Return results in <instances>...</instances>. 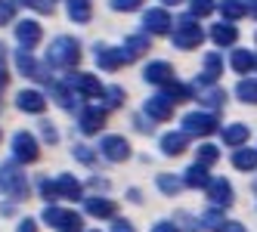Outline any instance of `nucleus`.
I'll return each instance as SVG.
<instances>
[{
	"label": "nucleus",
	"instance_id": "nucleus-24",
	"mask_svg": "<svg viewBox=\"0 0 257 232\" xmlns=\"http://www.w3.org/2000/svg\"><path fill=\"white\" fill-rule=\"evenodd\" d=\"M146 50H149V38H146V34H134V38L124 41V56H127V62L140 59Z\"/></svg>",
	"mask_w": 257,
	"mask_h": 232
},
{
	"label": "nucleus",
	"instance_id": "nucleus-23",
	"mask_svg": "<svg viewBox=\"0 0 257 232\" xmlns=\"http://www.w3.org/2000/svg\"><path fill=\"white\" fill-rule=\"evenodd\" d=\"M84 207H87V213L90 217H102V220H108V217H115V201H108V198H87L84 201Z\"/></svg>",
	"mask_w": 257,
	"mask_h": 232
},
{
	"label": "nucleus",
	"instance_id": "nucleus-2",
	"mask_svg": "<svg viewBox=\"0 0 257 232\" xmlns=\"http://www.w3.org/2000/svg\"><path fill=\"white\" fill-rule=\"evenodd\" d=\"M171 38H174V47H180V50H195V47H201V41H205V31H201L195 16L189 13V16H180L174 22Z\"/></svg>",
	"mask_w": 257,
	"mask_h": 232
},
{
	"label": "nucleus",
	"instance_id": "nucleus-38",
	"mask_svg": "<svg viewBox=\"0 0 257 232\" xmlns=\"http://www.w3.org/2000/svg\"><path fill=\"white\" fill-rule=\"evenodd\" d=\"M102 96H105V109H118V105L124 102V90H121V87H108Z\"/></svg>",
	"mask_w": 257,
	"mask_h": 232
},
{
	"label": "nucleus",
	"instance_id": "nucleus-12",
	"mask_svg": "<svg viewBox=\"0 0 257 232\" xmlns=\"http://www.w3.org/2000/svg\"><path fill=\"white\" fill-rule=\"evenodd\" d=\"M99 149H102V155L108 161H127V158H131V142L124 136H105Z\"/></svg>",
	"mask_w": 257,
	"mask_h": 232
},
{
	"label": "nucleus",
	"instance_id": "nucleus-46",
	"mask_svg": "<svg viewBox=\"0 0 257 232\" xmlns=\"http://www.w3.org/2000/svg\"><path fill=\"white\" fill-rule=\"evenodd\" d=\"M10 19H13V7L10 4H0V25L10 22Z\"/></svg>",
	"mask_w": 257,
	"mask_h": 232
},
{
	"label": "nucleus",
	"instance_id": "nucleus-14",
	"mask_svg": "<svg viewBox=\"0 0 257 232\" xmlns=\"http://www.w3.org/2000/svg\"><path fill=\"white\" fill-rule=\"evenodd\" d=\"M143 78H146V84L168 87L174 81V68L168 62H149V65H146V71H143Z\"/></svg>",
	"mask_w": 257,
	"mask_h": 232
},
{
	"label": "nucleus",
	"instance_id": "nucleus-33",
	"mask_svg": "<svg viewBox=\"0 0 257 232\" xmlns=\"http://www.w3.org/2000/svg\"><path fill=\"white\" fill-rule=\"evenodd\" d=\"M164 96H168L174 105L177 102H186V99H192V87H186V84H168V87H164Z\"/></svg>",
	"mask_w": 257,
	"mask_h": 232
},
{
	"label": "nucleus",
	"instance_id": "nucleus-28",
	"mask_svg": "<svg viewBox=\"0 0 257 232\" xmlns=\"http://www.w3.org/2000/svg\"><path fill=\"white\" fill-rule=\"evenodd\" d=\"M229 65H232V71H238V75H248L251 68H257V59L251 56L248 50H235L232 59H229Z\"/></svg>",
	"mask_w": 257,
	"mask_h": 232
},
{
	"label": "nucleus",
	"instance_id": "nucleus-51",
	"mask_svg": "<svg viewBox=\"0 0 257 232\" xmlns=\"http://www.w3.org/2000/svg\"><path fill=\"white\" fill-rule=\"evenodd\" d=\"M164 7H177V4H183V0H161Z\"/></svg>",
	"mask_w": 257,
	"mask_h": 232
},
{
	"label": "nucleus",
	"instance_id": "nucleus-29",
	"mask_svg": "<svg viewBox=\"0 0 257 232\" xmlns=\"http://www.w3.org/2000/svg\"><path fill=\"white\" fill-rule=\"evenodd\" d=\"M232 167L235 170H257V152L254 149H238L235 155H232Z\"/></svg>",
	"mask_w": 257,
	"mask_h": 232
},
{
	"label": "nucleus",
	"instance_id": "nucleus-47",
	"mask_svg": "<svg viewBox=\"0 0 257 232\" xmlns=\"http://www.w3.org/2000/svg\"><path fill=\"white\" fill-rule=\"evenodd\" d=\"M152 232H180V229H177L174 223H164V220H161V223H155V226H152Z\"/></svg>",
	"mask_w": 257,
	"mask_h": 232
},
{
	"label": "nucleus",
	"instance_id": "nucleus-42",
	"mask_svg": "<svg viewBox=\"0 0 257 232\" xmlns=\"http://www.w3.org/2000/svg\"><path fill=\"white\" fill-rule=\"evenodd\" d=\"M7 81H10V75H7V50L0 44V90L7 87Z\"/></svg>",
	"mask_w": 257,
	"mask_h": 232
},
{
	"label": "nucleus",
	"instance_id": "nucleus-5",
	"mask_svg": "<svg viewBox=\"0 0 257 232\" xmlns=\"http://www.w3.org/2000/svg\"><path fill=\"white\" fill-rule=\"evenodd\" d=\"M217 127L220 124L214 112H189L183 118V133H189V136H211Z\"/></svg>",
	"mask_w": 257,
	"mask_h": 232
},
{
	"label": "nucleus",
	"instance_id": "nucleus-18",
	"mask_svg": "<svg viewBox=\"0 0 257 232\" xmlns=\"http://www.w3.org/2000/svg\"><path fill=\"white\" fill-rule=\"evenodd\" d=\"M220 75H223V56H220V53H208V56H205V75L198 78V87L214 84Z\"/></svg>",
	"mask_w": 257,
	"mask_h": 232
},
{
	"label": "nucleus",
	"instance_id": "nucleus-39",
	"mask_svg": "<svg viewBox=\"0 0 257 232\" xmlns=\"http://www.w3.org/2000/svg\"><path fill=\"white\" fill-rule=\"evenodd\" d=\"M189 10H192V16H198V19H201V16H208L214 10V0H192Z\"/></svg>",
	"mask_w": 257,
	"mask_h": 232
},
{
	"label": "nucleus",
	"instance_id": "nucleus-13",
	"mask_svg": "<svg viewBox=\"0 0 257 232\" xmlns=\"http://www.w3.org/2000/svg\"><path fill=\"white\" fill-rule=\"evenodd\" d=\"M146 115H149V121H171V115H174V102L164 96V93L149 96V99H146Z\"/></svg>",
	"mask_w": 257,
	"mask_h": 232
},
{
	"label": "nucleus",
	"instance_id": "nucleus-40",
	"mask_svg": "<svg viewBox=\"0 0 257 232\" xmlns=\"http://www.w3.org/2000/svg\"><path fill=\"white\" fill-rule=\"evenodd\" d=\"M19 4L38 10V13H53V7H56V0H19Z\"/></svg>",
	"mask_w": 257,
	"mask_h": 232
},
{
	"label": "nucleus",
	"instance_id": "nucleus-32",
	"mask_svg": "<svg viewBox=\"0 0 257 232\" xmlns=\"http://www.w3.org/2000/svg\"><path fill=\"white\" fill-rule=\"evenodd\" d=\"M235 96L242 99V102L257 105V81L254 78H242V81H238V87H235Z\"/></svg>",
	"mask_w": 257,
	"mask_h": 232
},
{
	"label": "nucleus",
	"instance_id": "nucleus-3",
	"mask_svg": "<svg viewBox=\"0 0 257 232\" xmlns=\"http://www.w3.org/2000/svg\"><path fill=\"white\" fill-rule=\"evenodd\" d=\"M0 189H4L13 201H22L28 195V180H25V170L16 164V161H7L0 164Z\"/></svg>",
	"mask_w": 257,
	"mask_h": 232
},
{
	"label": "nucleus",
	"instance_id": "nucleus-34",
	"mask_svg": "<svg viewBox=\"0 0 257 232\" xmlns=\"http://www.w3.org/2000/svg\"><path fill=\"white\" fill-rule=\"evenodd\" d=\"M198 99L208 105V109H223V102H226V93L223 90H205V93H198Z\"/></svg>",
	"mask_w": 257,
	"mask_h": 232
},
{
	"label": "nucleus",
	"instance_id": "nucleus-15",
	"mask_svg": "<svg viewBox=\"0 0 257 232\" xmlns=\"http://www.w3.org/2000/svg\"><path fill=\"white\" fill-rule=\"evenodd\" d=\"M41 38H44V31H41V25H38V22L25 19V22H19V25H16V41H19L25 50L38 47V44H41Z\"/></svg>",
	"mask_w": 257,
	"mask_h": 232
},
{
	"label": "nucleus",
	"instance_id": "nucleus-19",
	"mask_svg": "<svg viewBox=\"0 0 257 232\" xmlns=\"http://www.w3.org/2000/svg\"><path fill=\"white\" fill-rule=\"evenodd\" d=\"M211 38H214V44L217 47H232L235 41H238V31H235V25L232 22H217L214 28H211Z\"/></svg>",
	"mask_w": 257,
	"mask_h": 232
},
{
	"label": "nucleus",
	"instance_id": "nucleus-48",
	"mask_svg": "<svg viewBox=\"0 0 257 232\" xmlns=\"http://www.w3.org/2000/svg\"><path fill=\"white\" fill-rule=\"evenodd\" d=\"M16 232H38V223H34V220H22Z\"/></svg>",
	"mask_w": 257,
	"mask_h": 232
},
{
	"label": "nucleus",
	"instance_id": "nucleus-6",
	"mask_svg": "<svg viewBox=\"0 0 257 232\" xmlns=\"http://www.w3.org/2000/svg\"><path fill=\"white\" fill-rule=\"evenodd\" d=\"M13 155H16V161H38V155H41V149H38V139H34L31 133H16L13 136Z\"/></svg>",
	"mask_w": 257,
	"mask_h": 232
},
{
	"label": "nucleus",
	"instance_id": "nucleus-37",
	"mask_svg": "<svg viewBox=\"0 0 257 232\" xmlns=\"http://www.w3.org/2000/svg\"><path fill=\"white\" fill-rule=\"evenodd\" d=\"M41 198H44L47 204H53L56 198H62V195H59V186L50 183V180H41Z\"/></svg>",
	"mask_w": 257,
	"mask_h": 232
},
{
	"label": "nucleus",
	"instance_id": "nucleus-9",
	"mask_svg": "<svg viewBox=\"0 0 257 232\" xmlns=\"http://www.w3.org/2000/svg\"><path fill=\"white\" fill-rule=\"evenodd\" d=\"M143 28L149 34H171L174 31V19L168 16V10H149L143 16Z\"/></svg>",
	"mask_w": 257,
	"mask_h": 232
},
{
	"label": "nucleus",
	"instance_id": "nucleus-30",
	"mask_svg": "<svg viewBox=\"0 0 257 232\" xmlns=\"http://www.w3.org/2000/svg\"><path fill=\"white\" fill-rule=\"evenodd\" d=\"M56 186H59V195H62V198H71V201H75V198H81V183L75 180V176L62 173L59 180H56Z\"/></svg>",
	"mask_w": 257,
	"mask_h": 232
},
{
	"label": "nucleus",
	"instance_id": "nucleus-10",
	"mask_svg": "<svg viewBox=\"0 0 257 232\" xmlns=\"http://www.w3.org/2000/svg\"><path fill=\"white\" fill-rule=\"evenodd\" d=\"M16 68H19L25 78H34V81H50V75L44 71V65H41V62H34V56H31L25 47L16 53Z\"/></svg>",
	"mask_w": 257,
	"mask_h": 232
},
{
	"label": "nucleus",
	"instance_id": "nucleus-20",
	"mask_svg": "<svg viewBox=\"0 0 257 232\" xmlns=\"http://www.w3.org/2000/svg\"><path fill=\"white\" fill-rule=\"evenodd\" d=\"M65 10H68V19H71V22H78V25H87V22H90V16H93V7H90V0H68Z\"/></svg>",
	"mask_w": 257,
	"mask_h": 232
},
{
	"label": "nucleus",
	"instance_id": "nucleus-7",
	"mask_svg": "<svg viewBox=\"0 0 257 232\" xmlns=\"http://www.w3.org/2000/svg\"><path fill=\"white\" fill-rule=\"evenodd\" d=\"M93 56H96V65H99L102 71H115V68L127 65V56H124V47L118 50V47H105V44H99V47L93 50Z\"/></svg>",
	"mask_w": 257,
	"mask_h": 232
},
{
	"label": "nucleus",
	"instance_id": "nucleus-17",
	"mask_svg": "<svg viewBox=\"0 0 257 232\" xmlns=\"http://www.w3.org/2000/svg\"><path fill=\"white\" fill-rule=\"evenodd\" d=\"M208 198L217 207H229L232 204V186H229V180H211L208 183Z\"/></svg>",
	"mask_w": 257,
	"mask_h": 232
},
{
	"label": "nucleus",
	"instance_id": "nucleus-1",
	"mask_svg": "<svg viewBox=\"0 0 257 232\" xmlns=\"http://www.w3.org/2000/svg\"><path fill=\"white\" fill-rule=\"evenodd\" d=\"M78 62H81V44L75 38H56L50 44L47 65H53V68H75Z\"/></svg>",
	"mask_w": 257,
	"mask_h": 232
},
{
	"label": "nucleus",
	"instance_id": "nucleus-50",
	"mask_svg": "<svg viewBox=\"0 0 257 232\" xmlns=\"http://www.w3.org/2000/svg\"><path fill=\"white\" fill-rule=\"evenodd\" d=\"M248 13H251L254 19H257V0H248Z\"/></svg>",
	"mask_w": 257,
	"mask_h": 232
},
{
	"label": "nucleus",
	"instance_id": "nucleus-27",
	"mask_svg": "<svg viewBox=\"0 0 257 232\" xmlns=\"http://www.w3.org/2000/svg\"><path fill=\"white\" fill-rule=\"evenodd\" d=\"M248 136H251V130L245 124H232V127L223 130V146H245Z\"/></svg>",
	"mask_w": 257,
	"mask_h": 232
},
{
	"label": "nucleus",
	"instance_id": "nucleus-52",
	"mask_svg": "<svg viewBox=\"0 0 257 232\" xmlns=\"http://www.w3.org/2000/svg\"><path fill=\"white\" fill-rule=\"evenodd\" d=\"M254 41H257V38H254Z\"/></svg>",
	"mask_w": 257,
	"mask_h": 232
},
{
	"label": "nucleus",
	"instance_id": "nucleus-21",
	"mask_svg": "<svg viewBox=\"0 0 257 232\" xmlns=\"http://www.w3.org/2000/svg\"><path fill=\"white\" fill-rule=\"evenodd\" d=\"M186 136L189 133H164L161 136V152L164 155H183V152H186V146H189Z\"/></svg>",
	"mask_w": 257,
	"mask_h": 232
},
{
	"label": "nucleus",
	"instance_id": "nucleus-11",
	"mask_svg": "<svg viewBox=\"0 0 257 232\" xmlns=\"http://www.w3.org/2000/svg\"><path fill=\"white\" fill-rule=\"evenodd\" d=\"M68 84L78 90V96H87V99H93V96H102V93H105V87L99 84V78L87 75V71H81V75H71Z\"/></svg>",
	"mask_w": 257,
	"mask_h": 232
},
{
	"label": "nucleus",
	"instance_id": "nucleus-25",
	"mask_svg": "<svg viewBox=\"0 0 257 232\" xmlns=\"http://www.w3.org/2000/svg\"><path fill=\"white\" fill-rule=\"evenodd\" d=\"M220 16H223L226 22H238L242 16H248V4L245 0H223V4H220Z\"/></svg>",
	"mask_w": 257,
	"mask_h": 232
},
{
	"label": "nucleus",
	"instance_id": "nucleus-4",
	"mask_svg": "<svg viewBox=\"0 0 257 232\" xmlns=\"http://www.w3.org/2000/svg\"><path fill=\"white\" fill-rule=\"evenodd\" d=\"M44 223L53 226V229H59V232H84V223L75 210H62L56 204H47L44 210Z\"/></svg>",
	"mask_w": 257,
	"mask_h": 232
},
{
	"label": "nucleus",
	"instance_id": "nucleus-35",
	"mask_svg": "<svg viewBox=\"0 0 257 232\" xmlns=\"http://www.w3.org/2000/svg\"><path fill=\"white\" fill-rule=\"evenodd\" d=\"M155 183H158V189H161L164 195H177L180 186H183V180H177V176H171V173H161Z\"/></svg>",
	"mask_w": 257,
	"mask_h": 232
},
{
	"label": "nucleus",
	"instance_id": "nucleus-36",
	"mask_svg": "<svg viewBox=\"0 0 257 232\" xmlns=\"http://www.w3.org/2000/svg\"><path fill=\"white\" fill-rule=\"evenodd\" d=\"M217 158H220V149H217V146H211V142L198 146V155H195V161H198V164H214Z\"/></svg>",
	"mask_w": 257,
	"mask_h": 232
},
{
	"label": "nucleus",
	"instance_id": "nucleus-49",
	"mask_svg": "<svg viewBox=\"0 0 257 232\" xmlns=\"http://www.w3.org/2000/svg\"><path fill=\"white\" fill-rule=\"evenodd\" d=\"M223 232H245V226H242V223H226Z\"/></svg>",
	"mask_w": 257,
	"mask_h": 232
},
{
	"label": "nucleus",
	"instance_id": "nucleus-44",
	"mask_svg": "<svg viewBox=\"0 0 257 232\" xmlns=\"http://www.w3.org/2000/svg\"><path fill=\"white\" fill-rule=\"evenodd\" d=\"M75 155L81 158L84 164H90V161H93V152H90V149H84V146H75Z\"/></svg>",
	"mask_w": 257,
	"mask_h": 232
},
{
	"label": "nucleus",
	"instance_id": "nucleus-8",
	"mask_svg": "<svg viewBox=\"0 0 257 232\" xmlns=\"http://www.w3.org/2000/svg\"><path fill=\"white\" fill-rule=\"evenodd\" d=\"M78 124H81V133H87V136L99 133L105 127V109H99V105H87V109H81Z\"/></svg>",
	"mask_w": 257,
	"mask_h": 232
},
{
	"label": "nucleus",
	"instance_id": "nucleus-26",
	"mask_svg": "<svg viewBox=\"0 0 257 232\" xmlns=\"http://www.w3.org/2000/svg\"><path fill=\"white\" fill-rule=\"evenodd\" d=\"M53 99H56L62 109H75L78 96H75V87L71 84H53Z\"/></svg>",
	"mask_w": 257,
	"mask_h": 232
},
{
	"label": "nucleus",
	"instance_id": "nucleus-22",
	"mask_svg": "<svg viewBox=\"0 0 257 232\" xmlns=\"http://www.w3.org/2000/svg\"><path fill=\"white\" fill-rule=\"evenodd\" d=\"M183 183L186 186H192V189H208V183H211V176H208V164H192L189 170H186V176H183Z\"/></svg>",
	"mask_w": 257,
	"mask_h": 232
},
{
	"label": "nucleus",
	"instance_id": "nucleus-45",
	"mask_svg": "<svg viewBox=\"0 0 257 232\" xmlns=\"http://www.w3.org/2000/svg\"><path fill=\"white\" fill-rule=\"evenodd\" d=\"M112 232H137V229L127 223V220H115V223H112Z\"/></svg>",
	"mask_w": 257,
	"mask_h": 232
},
{
	"label": "nucleus",
	"instance_id": "nucleus-41",
	"mask_svg": "<svg viewBox=\"0 0 257 232\" xmlns=\"http://www.w3.org/2000/svg\"><path fill=\"white\" fill-rule=\"evenodd\" d=\"M140 7H143V0H112V10H118V13H134Z\"/></svg>",
	"mask_w": 257,
	"mask_h": 232
},
{
	"label": "nucleus",
	"instance_id": "nucleus-43",
	"mask_svg": "<svg viewBox=\"0 0 257 232\" xmlns=\"http://www.w3.org/2000/svg\"><path fill=\"white\" fill-rule=\"evenodd\" d=\"M41 133H44V139H47V142H56V139H59L56 127H53V124H47V121H41Z\"/></svg>",
	"mask_w": 257,
	"mask_h": 232
},
{
	"label": "nucleus",
	"instance_id": "nucleus-16",
	"mask_svg": "<svg viewBox=\"0 0 257 232\" xmlns=\"http://www.w3.org/2000/svg\"><path fill=\"white\" fill-rule=\"evenodd\" d=\"M16 105H19L22 112H31V115H41L47 109V96L41 90H22L16 96Z\"/></svg>",
	"mask_w": 257,
	"mask_h": 232
},
{
	"label": "nucleus",
	"instance_id": "nucleus-31",
	"mask_svg": "<svg viewBox=\"0 0 257 232\" xmlns=\"http://www.w3.org/2000/svg\"><path fill=\"white\" fill-rule=\"evenodd\" d=\"M201 229H208V232H223V229H226L223 210H208V213H201Z\"/></svg>",
	"mask_w": 257,
	"mask_h": 232
}]
</instances>
